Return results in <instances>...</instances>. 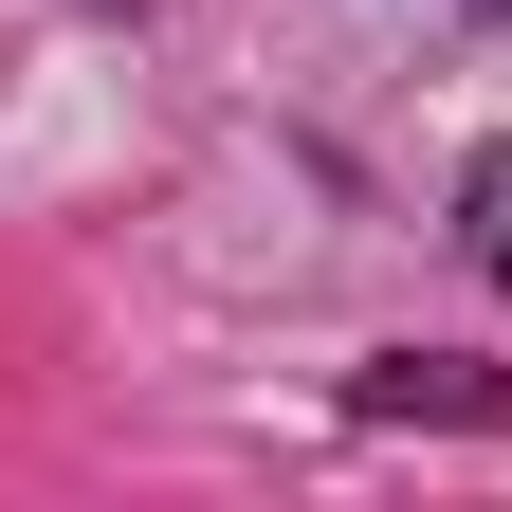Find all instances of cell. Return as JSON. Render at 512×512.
Here are the masks:
<instances>
[{"instance_id": "1", "label": "cell", "mask_w": 512, "mask_h": 512, "mask_svg": "<svg viewBox=\"0 0 512 512\" xmlns=\"http://www.w3.org/2000/svg\"><path fill=\"white\" fill-rule=\"evenodd\" d=\"M366 403H384V421H421V403H439V421H512V384H458V366L403 348V366H366Z\"/></svg>"}, {"instance_id": "2", "label": "cell", "mask_w": 512, "mask_h": 512, "mask_svg": "<svg viewBox=\"0 0 512 512\" xmlns=\"http://www.w3.org/2000/svg\"><path fill=\"white\" fill-rule=\"evenodd\" d=\"M458 238H476V275H512V147L458 183Z\"/></svg>"}, {"instance_id": "3", "label": "cell", "mask_w": 512, "mask_h": 512, "mask_svg": "<svg viewBox=\"0 0 512 512\" xmlns=\"http://www.w3.org/2000/svg\"><path fill=\"white\" fill-rule=\"evenodd\" d=\"M494 19H512V0H494Z\"/></svg>"}]
</instances>
